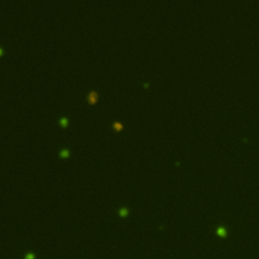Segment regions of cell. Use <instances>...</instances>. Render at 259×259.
<instances>
[{
  "instance_id": "7a4b0ae2",
  "label": "cell",
  "mask_w": 259,
  "mask_h": 259,
  "mask_svg": "<svg viewBox=\"0 0 259 259\" xmlns=\"http://www.w3.org/2000/svg\"><path fill=\"white\" fill-rule=\"evenodd\" d=\"M217 234L220 236V237H226L227 236V231L223 227H219L217 229Z\"/></svg>"
},
{
  "instance_id": "3957f363",
  "label": "cell",
  "mask_w": 259,
  "mask_h": 259,
  "mask_svg": "<svg viewBox=\"0 0 259 259\" xmlns=\"http://www.w3.org/2000/svg\"><path fill=\"white\" fill-rule=\"evenodd\" d=\"M118 214H119V216H121V217H126V216L129 214V211H128V209H126V208H121V209H119Z\"/></svg>"
},
{
  "instance_id": "6da1fadb",
  "label": "cell",
  "mask_w": 259,
  "mask_h": 259,
  "mask_svg": "<svg viewBox=\"0 0 259 259\" xmlns=\"http://www.w3.org/2000/svg\"><path fill=\"white\" fill-rule=\"evenodd\" d=\"M96 99H97V94H96V92H95V91H91V92L88 94V101H89L90 103H94L95 101H96Z\"/></svg>"
},
{
  "instance_id": "52a82bcc",
  "label": "cell",
  "mask_w": 259,
  "mask_h": 259,
  "mask_svg": "<svg viewBox=\"0 0 259 259\" xmlns=\"http://www.w3.org/2000/svg\"><path fill=\"white\" fill-rule=\"evenodd\" d=\"M35 254H34V253H32V252H31V253H27V254H26V256L24 257V259H35Z\"/></svg>"
},
{
  "instance_id": "277c9868",
  "label": "cell",
  "mask_w": 259,
  "mask_h": 259,
  "mask_svg": "<svg viewBox=\"0 0 259 259\" xmlns=\"http://www.w3.org/2000/svg\"><path fill=\"white\" fill-rule=\"evenodd\" d=\"M112 128L115 130H117V131H119V130L123 129V125H121L119 121H115V123L112 124Z\"/></svg>"
},
{
  "instance_id": "5b68a950",
  "label": "cell",
  "mask_w": 259,
  "mask_h": 259,
  "mask_svg": "<svg viewBox=\"0 0 259 259\" xmlns=\"http://www.w3.org/2000/svg\"><path fill=\"white\" fill-rule=\"evenodd\" d=\"M68 155H69V151H68L67 149L61 150V152H60V156H61V157H67Z\"/></svg>"
},
{
  "instance_id": "8992f818",
  "label": "cell",
  "mask_w": 259,
  "mask_h": 259,
  "mask_svg": "<svg viewBox=\"0 0 259 259\" xmlns=\"http://www.w3.org/2000/svg\"><path fill=\"white\" fill-rule=\"evenodd\" d=\"M67 123H68V119L66 118H60V125L61 126H63V127H65L66 125H67Z\"/></svg>"
}]
</instances>
